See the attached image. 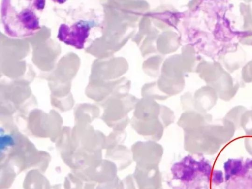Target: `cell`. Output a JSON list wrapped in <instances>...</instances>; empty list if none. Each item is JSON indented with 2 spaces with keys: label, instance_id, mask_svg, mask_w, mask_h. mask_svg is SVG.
<instances>
[{
  "label": "cell",
  "instance_id": "2",
  "mask_svg": "<svg viewBox=\"0 0 252 189\" xmlns=\"http://www.w3.org/2000/svg\"><path fill=\"white\" fill-rule=\"evenodd\" d=\"M223 169L226 189H252V158H229Z\"/></svg>",
  "mask_w": 252,
  "mask_h": 189
},
{
  "label": "cell",
  "instance_id": "1",
  "mask_svg": "<svg viewBox=\"0 0 252 189\" xmlns=\"http://www.w3.org/2000/svg\"><path fill=\"white\" fill-rule=\"evenodd\" d=\"M3 2L2 21L7 34L15 37H27L39 30L38 18L32 9L24 8L17 10L9 0Z\"/></svg>",
  "mask_w": 252,
  "mask_h": 189
},
{
  "label": "cell",
  "instance_id": "3",
  "mask_svg": "<svg viewBox=\"0 0 252 189\" xmlns=\"http://www.w3.org/2000/svg\"><path fill=\"white\" fill-rule=\"evenodd\" d=\"M92 26L93 23L91 22L82 20L71 27L63 24L59 29L58 38L65 44L82 49L84 47Z\"/></svg>",
  "mask_w": 252,
  "mask_h": 189
},
{
  "label": "cell",
  "instance_id": "4",
  "mask_svg": "<svg viewBox=\"0 0 252 189\" xmlns=\"http://www.w3.org/2000/svg\"><path fill=\"white\" fill-rule=\"evenodd\" d=\"M34 1L35 8L38 10H41L44 8L45 2L44 0H35Z\"/></svg>",
  "mask_w": 252,
  "mask_h": 189
}]
</instances>
